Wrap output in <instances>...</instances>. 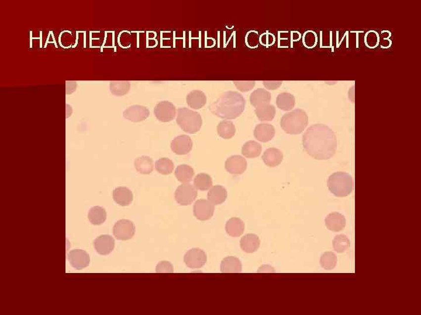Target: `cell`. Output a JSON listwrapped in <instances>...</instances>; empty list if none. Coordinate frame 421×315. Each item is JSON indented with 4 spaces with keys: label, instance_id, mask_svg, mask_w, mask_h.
I'll return each mask as SVG.
<instances>
[{
    "label": "cell",
    "instance_id": "cell-1",
    "mask_svg": "<svg viewBox=\"0 0 421 315\" xmlns=\"http://www.w3.org/2000/svg\"><path fill=\"white\" fill-rule=\"evenodd\" d=\"M303 144L305 152L314 158L329 159L335 154L336 137L329 127L316 124L305 131L303 136Z\"/></svg>",
    "mask_w": 421,
    "mask_h": 315
},
{
    "label": "cell",
    "instance_id": "cell-2",
    "mask_svg": "<svg viewBox=\"0 0 421 315\" xmlns=\"http://www.w3.org/2000/svg\"><path fill=\"white\" fill-rule=\"evenodd\" d=\"M246 101L242 94L236 91L223 93L210 106L213 115L223 119L232 120L240 117L245 111Z\"/></svg>",
    "mask_w": 421,
    "mask_h": 315
},
{
    "label": "cell",
    "instance_id": "cell-3",
    "mask_svg": "<svg viewBox=\"0 0 421 315\" xmlns=\"http://www.w3.org/2000/svg\"><path fill=\"white\" fill-rule=\"evenodd\" d=\"M308 123V117L305 112L297 109L282 116L281 126L286 133L299 134L307 127Z\"/></svg>",
    "mask_w": 421,
    "mask_h": 315
},
{
    "label": "cell",
    "instance_id": "cell-4",
    "mask_svg": "<svg viewBox=\"0 0 421 315\" xmlns=\"http://www.w3.org/2000/svg\"><path fill=\"white\" fill-rule=\"evenodd\" d=\"M327 186L331 193L336 197L349 196L353 191L354 183L351 175L348 173L338 172L331 175L327 181Z\"/></svg>",
    "mask_w": 421,
    "mask_h": 315
},
{
    "label": "cell",
    "instance_id": "cell-5",
    "mask_svg": "<svg viewBox=\"0 0 421 315\" xmlns=\"http://www.w3.org/2000/svg\"><path fill=\"white\" fill-rule=\"evenodd\" d=\"M176 122L183 131L189 134L197 133L202 125L200 114L187 108L178 109Z\"/></svg>",
    "mask_w": 421,
    "mask_h": 315
},
{
    "label": "cell",
    "instance_id": "cell-6",
    "mask_svg": "<svg viewBox=\"0 0 421 315\" xmlns=\"http://www.w3.org/2000/svg\"><path fill=\"white\" fill-rule=\"evenodd\" d=\"M198 192L193 186L184 183L179 186L175 192V200L182 205H190L197 198Z\"/></svg>",
    "mask_w": 421,
    "mask_h": 315
},
{
    "label": "cell",
    "instance_id": "cell-7",
    "mask_svg": "<svg viewBox=\"0 0 421 315\" xmlns=\"http://www.w3.org/2000/svg\"><path fill=\"white\" fill-rule=\"evenodd\" d=\"M136 233V226L133 222L128 220H121L115 224L114 236L118 240H127L133 238Z\"/></svg>",
    "mask_w": 421,
    "mask_h": 315
},
{
    "label": "cell",
    "instance_id": "cell-8",
    "mask_svg": "<svg viewBox=\"0 0 421 315\" xmlns=\"http://www.w3.org/2000/svg\"><path fill=\"white\" fill-rule=\"evenodd\" d=\"M154 114L157 120L166 123L174 120L176 109L172 102L162 101L158 103L154 108Z\"/></svg>",
    "mask_w": 421,
    "mask_h": 315
},
{
    "label": "cell",
    "instance_id": "cell-9",
    "mask_svg": "<svg viewBox=\"0 0 421 315\" xmlns=\"http://www.w3.org/2000/svg\"><path fill=\"white\" fill-rule=\"evenodd\" d=\"M207 257L203 250L194 248L188 250L184 257L186 265L190 269H200L207 262Z\"/></svg>",
    "mask_w": 421,
    "mask_h": 315
},
{
    "label": "cell",
    "instance_id": "cell-10",
    "mask_svg": "<svg viewBox=\"0 0 421 315\" xmlns=\"http://www.w3.org/2000/svg\"><path fill=\"white\" fill-rule=\"evenodd\" d=\"M68 260L74 269L81 271L87 268L91 263V258L88 253L81 249H74L68 254Z\"/></svg>",
    "mask_w": 421,
    "mask_h": 315
},
{
    "label": "cell",
    "instance_id": "cell-11",
    "mask_svg": "<svg viewBox=\"0 0 421 315\" xmlns=\"http://www.w3.org/2000/svg\"><path fill=\"white\" fill-rule=\"evenodd\" d=\"M193 213L194 216L199 220H210L214 213V204L209 200L200 199L194 203Z\"/></svg>",
    "mask_w": 421,
    "mask_h": 315
},
{
    "label": "cell",
    "instance_id": "cell-12",
    "mask_svg": "<svg viewBox=\"0 0 421 315\" xmlns=\"http://www.w3.org/2000/svg\"><path fill=\"white\" fill-rule=\"evenodd\" d=\"M149 109L143 106L133 105L125 110L123 117L125 119L133 122H140L149 117Z\"/></svg>",
    "mask_w": 421,
    "mask_h": 315
},
{
    "label": "cell",
    "instance_id": "cell-13",
    "mask_svg": "<svg viewBox=\"0 0 421 315\" xmlns=\"http://www.w3.org/2000/svg\"><path fill=\"white\" fill-rule=\"evenodd\" d=\"M192 141L187 135H181L176 137L171 143L172 152L177 155H186L191 152Z\"/></svg>",
    "mask_w": 421,
    "mask_h": 315
},
{
    "label": "cell",
    "instance_id": "cell-14",
    "mask_svg": "<svg viewBox=\"0 0 421 315\" xmlns=\"http://www.w3.org/2000/svg\"><path fill=\"white\" fill-rule=\"evenodd\" d=\"M94 246L99 255H108L114 249L115 240L109 235H102L94 240Z\"/></svg>",
    "mask_w": 421,
    "mask_h": 315
},
{
    "label": "cell",
    "instance_id": "cell-15",
    "mask_svg": "<svg viewBox=\"0 0 421 315\" xmlns=\"http://www.w3.org/2000/svg\"><path fill=\"white\" fill-rule=\"evenodd\" d=\"M226 169L233 175L242 174L247 169L246 160L240 156H231L226 160Z\"/></svg>",
    "mask_w": 421,
    "mask_h": 315
},
{
    "label": "cell",
    "instance_id": "cell-16",
    "mask_svg": "<svg viewBox=\"0 0 421 315\" xmlns=\"http://www.w3.org/2000/svg\"><path fill=\"white\" fill-rule=\"evenodd\" d=\"M254 136L257 140L262 143L271 141L275 136V128L268 123H260L256 126Z\"/></svg>",
    "mask_w": 421,
    "mask_h": 315
},
{
    "label": "cell",
    "instance_id": "cell-17",
    "mask_svg": "<svg viewBox=\"0 0 421 315\" xmlns=\"http://www.w3.org/2000/svg\"><path fill=\"white\" fill-rule=\"evenodd\" d=\"M326 226L330 231L336 233L339 232L345 227V217L342 214L333 212L326 217Z\"/></svg>",
    "mask_w": 421,
    "mask_h": 315
},
{
    "label": "cell",
    "instance_id": "cell-18",
    "mask_svg": "<svg viewBox=\"0 0 421 315\" xmlns=\"http://www.w3.org/2000/svg\"><path fill=\"white\" fill-rule=\"evenodd\" d=\"M207 100L206 95L200 90H194L186 96V102L188 107L195 110L203 108Z\"/></svg>",
    "mask_w": 421,
    "mask_h": 315
},
{
    "label": "cell",
    "instance_id": "cell-19",
    "mask_svg": "<svg viewBox=\"0 0 421 315\" xmlns=\"http://www.w3.org/2000/svg\"><path fill=\"white\" fill-rule=\"evenodd\" d=\"M114 200L121 206H128L134 200L133 192L126 187H118L113 191Z\"/></svg>",
    "mask_w": 421,
    "mask_h": 315
},
{
    "label": "cell",
    "instance_id": "cell-20",
    "mask_svg": "<svg viewBox=\"0 0 421 315\" xmlns=\"http://www.w3.org/2000/svg\"><path fill=\"white\" fill-rule=\"evenodd\" d=\"M265 165L269 167H276L280 165L283 159V154L281 150L276 148L266 150L262 156Z\"/></svg>",
    "mask_w": 421,
    "mask_h": 315
},
{
    "label": "cell",
    "instance_id": "cell-21",
    "mask_svg": "<svg viewBox=\"0 0 421 315\" xmlns=\"http://www.w3.org/2000/svg\"><path fill=\"white\" fill-rule=\"evenodd\" d=\"M271 101V93L263 88L256 89L250 96V104L255 108L261 107L262 105L269 104Z\"/></svg>",
    "mask_w": 421,
    "mask_h": 315
},
{
    "label": "cell",
    "instance_id": "cell-22",
    "mask_svg": "<svg viewBox=\"0 0 421 315\" xmlns=\"http://www.w3.org/2000/svg\"><path fill=\"white\" fill-rule=\"evenodd\" d=\"M259 237L255 234H247L242 237L240 245L244 252L252 253L256 251L260 246Z\"/></svg>",
    "mask_w": 421,
    "mask_h": 315
},
{
    "label": "cell",
    "instance_id": "cell-23",
    "mask_svg": "<svg viewBox=\"0 0 421 315\" xmlns=\"http://www.w3.org/2000/svg\"><path fill=\"white\" fill-rule=\"evenodd\" d=\"M228 193L223 186L217 185L212 187L208 193V199L212 204L219 205L226 200Z\"/></svg>",
    "mask_w": 421,
    "mask_h": 315
},
{
    "label": "cell",
    "instance_id": "cell-24",
    "mask_svg": "<svg viewBox=\"0 0 421 315\" xmlns=\"http://www.w3.org/2000/svg\"><path fill=\"white\" fill-rule=\"evenodd\" d=\"M242 263L239 259L233 256L223 259L221 264V271L226 273H237L242 272Z\"/></svg>",
    "mask_w": 421,
    "mask_h": 315
},
{
    "label": "cell",
    "instance_id": "cell-25",
    "mask_svg": "<svg viewBox=\"0 0 421 315\" xmlns=\"http://www.w3.org/2000/svg\"><path fill=\"white\" fill-rule=\"evenodd\" d=\"M226 229L230 236L238 237L245 231V224L240 218L234 217L227 221Z\"/></svg>",
    "mask_w": 421,
    "mask_h": 315
},
{
    "label": "cell",
    "instance_id": "cell-26",
    "mask_svg": "<svg viewBox=\"0 0 421 315\" xmlns=\"http://www.w3.org/2000/svg\"><path fill=\"white\" fill-rule=\"evenodd\" d=\"M134 166L137 171L143 175L150 174L154 168L152 159L147 156L138 158L135 160Z\"/></svg>",
    "mask_w": 421,
    "mask_h": 315
},
{
    "label": "cell",
    "instance_id": "cell-27",
    "mask_svg": "<svg viewBox=\"0 0 421 315\" xmlns=\"http://www.w3.org/2000/svg\"><path fill=\"white\" fill-rule=\"evenodd\" d=\"M276 105L280 109L289 111L293 109L295 105V99L290 93L283 92L280 94L276 99Z\"/></svg>",
    "mask_w": 421,
    "mask_h": 315
},
{
    "label": "cell",
    "instance_id": "cell-28",
    "mask_svg": "<svg viewBox=\"0 0 421 315\" xmlns=\"http://www.w3.org/2000/svg\"><path fill=\"white\" fill-rule=\"evenodd\" d=\"M88 218L92 224L99 226L103 224L107 219V213L103 207H93L89 211Z\"/></svg>",
    "mask_w": 421,
    "mask_h": 315
},
{
    "label": "cell",
    "instance_id": "cell-29",
    "mask_svg": "<svg viewBox=\"0 0 421 315\" xmlns=\"http://www.w3.org/2000/svg\"><path fill=\"white\" fill-rule=\"evenodd\" d=\"M255 111L257 117L261 121H272L276 115V108L274 105L270 104L257 108Z\"/></svg>",
    "mask_w": 421,
    "mask_h": 315
},
{
    "label": "cell",
    "instance_id": "cell-30",
    "mask_svg": "<svg viewBox=\"0 0 421 315\" xmlns=\"http://www.w3.org/2000/svg\"><path fill=\"white\" fill-rule=\"evenodd\" d=\"M175 176L179 181L187 183L191 182L194 176V170L190 166L183 164L177 167Z\"/></svg>",
    "mask_w": 421,
    "mask_h": 315
},
{
    "label": "cell",
    "instance_id": "cell-31",
    "mask_svg": "<svg viewBox=\"0 0 421 315\" xmlns=\"http://www.w3.org/2000/svg\"><path fill=\"white\" fill-rule=\"evenodd\" d=\"M262 153V146L255 141H247L242 149V154L247 158H255Z\"/></svg>",
    "mask_w": 421,
    "mask_h": 315
},
{
    "label": "cell",
    "instance_id": "cell-32",
    "mask_svg": "<svg viewBox=\"0 0 421 315\" xmlns=\"http://www.w3.org/2000/svg\"><path fill=\"white\" fill-rule=\"evenodd\" d=\"M217 132L219 136L224 139H231L236 133V128L233 122L231 121H223L218 124Z\"/></svg>",
    "mask_w": 421,
    "mask_h": 315
},
{
    "label": "cell",
    "instance_id": "cell-33",
    "mask_svg": "<svg viewBox=\"0 0 421 315\" xmlns=\"http://www.w3.org/2000/svg\"><path fill=\"white\" fill-rule=\"evenodd\" d=\"M213 182L211 177L207 173H201L195 176L194 181V187L201 191H206L213 186Z\"/></svg>",
    "mask_w": 421,
    "mask_h": 315
},
{
    "label": "cell",
    "instance_id": "cell-34",
    "mask_svg": "<svg viewBox=\"0 0 421 315\" xmlns=\"http://www.w3.org/2000/svg\"><path fill=\"white\" fill-rule=\"evenodd\" d=\"M155 168L160 174L168 175L173 172L175 165L171 159L168 158H162L156 160Z\"/></svg>",
    "mask_w": 421,
    "mask_h": 315
},
{
    "label": "cell",
    "instance_id": "cell-35",
    "mask_svg": "<svg viewBox=\"0 0 421 315\" xmlns=\"http://www.w3.org/2000/svg\"><path fill=\"white\" fill-rule=\"evenodd\" d=\"M130 86V83L128 81H111L110 87L112 94L121 96L128 94Z\"/></svg>",
    "mask_w": 421,
    "mask_h": 315
},
{
    "label": "cell",
    "instance_id": "cell-36",
    "mask_svg": "<svg viewBox=\"0 0 421 315\" xmlns=\"http://www.w3.org/2000/svg\"><path fill=\"white\" fill-rule=\"evenodd\" d=\"M333 246L337 253L345 252L350 246V240L345 235H338L333 240Z\"/></svg>",
    "mask_w": 421,
    "mask_h": 315
},
{
    "label": "cell",
    "instance_id": "cell-37",
    "mask_svg": "<svg viewBox=\"0 0 421 315\" xmlns=\"http://www.w3.org/2000/svg\"><path fill=\"white\" fill-rule=\"evenodd\" d=\"M337 259L335 254L327 252L324 253L320 259V263L322 268L327 271H330L335 268Z\"/></svg>",
    "mask_w": 421,
    "mask_h": 315
},
{
    "label": "cell",
    "instance_id": "cell-38",
    "mask_svg": "<svg viewBox=\"0 0 421 315\" xmlns=\"http://www.w3.org/2000/svg\"><path fill=\"white\" fill-rule=\"evenodd\" d=\"M364 41L366 47L369 49H375L380 43V35L375 31H369L365 35Z\"/></svg>",
    "mask_w": 421,
    "mask_h": 315
},
{
    "label": "cell",
    "instance_id": "cell-39",
    "mask_svg": "<svg viewBox=\"0 0 421 315\" xmlns=\"http://www.w3.org/2000/svg\"><path fill=\"white\" fill-rule=\"evenodd\" d=\"M318 41V35L316 32L309 30L303 34V43L304 46L308 49H313L317 46Z\"/></svg>",
    "mask_w": 421,
    "mask_h": 315
},
{
    "label": "cell",
    "instance_id": "cell-40",
    "mask_svg": "<svg viewBox=\"0 0 421 315\" xmlns=\"http://www.w3.org/2000/svg\"><path fill=\"white\" fill-rule=\"evenodd\" d=\"M245 43L247 47L255 49L258 47L260 43V36L255 31H249L246 35Z\"/></svg>",
    "mask_w": 421,
    "mask_h": 315
},
{
    "label": "cell",
    "instance_id": "cell-41",
    "mask_svg": "<svg viewBox=\"0 0 421 315\" xmlns=\"http://www.w3.org/2000/svg\"><path fill=\"white\" fill-rule=\"evenodd\" d=\"M233 83L237 89L243 92L251 91L256 84L255 81H234Z\"/></svg>",
    "mask_w": 421,
    "mask_h": 315
},
{
    "label": "cell",
    "instance_id": "cell-42",
    "mask_svg": "<svg viewBox=\"0 0 421 315\" xmlns=\"http://www.w3.org/2000/svg\"><path fill=\"white\" fill-rule=\"evenodd\" d=\"M391 33L389 31H382L380 35V47L382 49H387L390 48L392 45L391 40Z\"/></svg>",
    "mask_w": 421,
    "mask_h": 315
},
{
    "label": "cell",
    "instance_id": "cell-43",
    "mask_svg": "<svg viewBox=\"0 0 421 315\" xmlns=\"http://www.w3.org/2000/svg\"><path fill=\"white\" fill-rule=\"evenodd\" d=\"M276 38L270 32H265L260 36V43L264 46H272L275 43Z\"/></svg>",
    "mask_w": 421,
    "mask_h": 315
},
{
    "label": "cell",
    "instance_id": "cell-44",
    "mask_svg": "<svg viewBox=\"0 0 421 315\" xmlns=\"http://www.w3.org/2000/svg\"><path fill=\"white\" fill-rule=\"evenodd\" d=\"M156 271L158 273H172L174 272V268L170 262L163 261L157 265Z\"/></svg>",
    "mask_w": 421,
    "mask_h": 315
},
{
    "label": "cell",
    "instance_id": "cell-45",
    "mask_svg": "<svg viewBox=\"0 0 421 315\" xmlns=\"http://www.w3.org/2000/svg\"><path fill=\"white\" fill-rule=\"evenodd\" d=\"M263 85L267 89L276 90L280 88L282 85V81H264L263 82Z\"/></svg>",
    "mask_w": 421,
    "mask_h": 315
}]
</instances>
